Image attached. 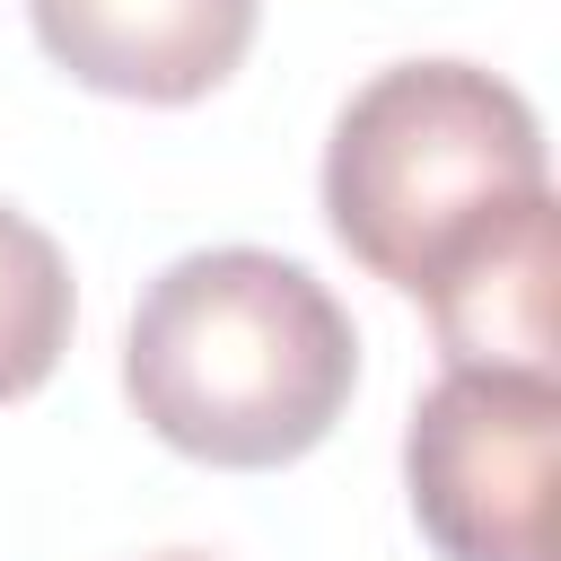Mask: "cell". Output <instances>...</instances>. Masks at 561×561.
<instances>
[{
	"label": "cell",
	"mask_w": 561,
	"mask_h": 561,
	"mask_svg": "<svg viewBox=\"0 0 561 561\" xmlns=\"http://www.w3.org/2000/svg\"><path fill=\"white\" fill-rule=\"evenodd\" d=\"M149 561H210V552H149Z\"/></svg>",
	"instance_id": "cell-7"
},
{
	"label": "cell",
	"mask_w": 561,
	"mask_h": 561,
	"mask_svg": "<svg viewBox=\"0 0 561 561\" xmlns=\"http://www.w3.org/2000/svg\"><path fill=\"white\" fill-rule=\"evenodd\" d=\"M26 18L53 70H70L79 88L193 105L245 61L263 0H26Z\"/></svg>",
	"instance_id": "cell-4"
},
{
	"label": "cell",
	"mask_w": 561,
	"mask_h": 561,
	"mask_svg": "<svg viewBox=\"0 0 561 561\" xmlns=\"http://www.w3.org/2000/svg\"><path fill=\"white\" fill-rule=\"evenodd\" d=\"M359 386V333L342 298L263 245L175 254L123 333L131 412L193 465L272 473L324 447Z\"/></svg>",
	"instance_id": "cell-1"
},
{
	"label": "cell",
	"mask_w": 561,
	"mask_h": 561,
	"mask_svg": "<svg viewBox=\"0 0 561 561\" xmlns=\"http://www.w3.org/2000/svg\"><path fill=\"white\" fill-rule=\"evenodd\" d=\"M543 184L535 105L473 61L377 70L324 140V219L342 254L412 298Z\"/></svg>",
	"instance_id": "cell-2"
},
{
	"label": "cell",
	"mask_w": 561,
	"mask_h": 561,
	"mask_svg": "<svg viewBox=\"0 0 561 561\" xmlns=\"http://www.w3.org/2000/svg\"><path fill=\"white\" fill-rule=\"evenodd\" d=\"M552 368H447L403 430V491L438 561H552Z\"/></svg>",
	"instance_id": "cell-3"
},
{
	"label": "cell",
	"mask_w": 561,
	"mask_h": 561,
	"mask_svg": "<svg viewBox=\"0 0 561 561\" xmlns=\"http://www.w3.org/2000/svg\"><path fill=\"white\" fill-rule=\"evenodd\" d=\"M552 272H561V210L543 184L421 289L447 368H552Z\"/></svg>",
	"instance_id": "cell-5"
},
{
	"label": "cell",
	"mask_w": 561,
	"mask_h": 561,
	"mask_svg": "<svg viewBox=\"0 0 561 561\" xmlns=\"http://www.w3.org/2000/svg\"><path fill=\"white\" fill-rule=\"evenodd\" d=\"M70 316H79V289H70L61 245L26 210L0 202V403H26L61 368Z\"/></svg>",
	"instance_id": "cell-6"
}]
</instances>
